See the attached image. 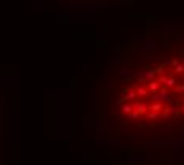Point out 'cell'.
Wrapping results in <instances>:
<instances>
[{
	"instance_id": "1",
	"label": "cell",
	"mask_w": 184,
	"mask_h": 165,
	"mask_svg": "<svg viewBox=\"0 0 184 165\" xmlns=\"http://www.w3.org/2000/svg\"><path fill=\"white\" fill-rule=\"evenodd\" d=\"M105 135L124 143L184 137V24H162L119 45L97 81Z\"/></svg>"
},
{
	"instance_id": "2",
	"label": "cell",
	"mask_w": 184,
	"mask_h": 165,
	"mask_svg": "<svg viewBox=\"0 0 184 165\" xmlns=\"http://www.w3.org/2000/svg\"><path fill=\"white\" fill-rule=\"evenodd\" d=\"M59 2H81V0H59Z\"/></svg>"
}]
</instances>
